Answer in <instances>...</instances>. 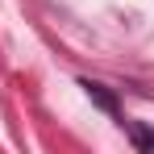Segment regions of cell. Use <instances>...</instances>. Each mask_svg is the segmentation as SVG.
I'll return each mask as SVG.
<instances>
[{
	"instance_id": "6da1fadb",
	"label": "cell",
	"mask_w": 154,
	"mask_h": 154,
	"mask_svg": "<svg viewBox=\"0 0 154 154\" xmlns=\"http://www.w3.org/2000/svg\"><path fill=\"white\" fill-rule=\"evenodd\" d=\"M83 88H88V96H92V100H96V104H104V108H108V112H112V108H117V100H112V96H108V92H104L100 83H83Z\"/></svg>"
}]
</instances>
